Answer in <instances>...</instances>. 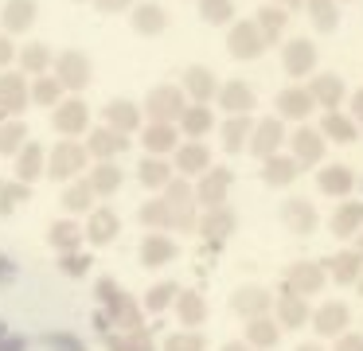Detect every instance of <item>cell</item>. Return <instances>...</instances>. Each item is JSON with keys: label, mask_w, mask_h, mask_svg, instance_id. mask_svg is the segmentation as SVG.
<instances>
[{"label": "cell", "mask_w": 363, "mask_h": 351, "mask_svg": "<svg viewBox=\"0 0 363 351\" xmlns=\"http://www.w3.org/2000/svg\"><path fill=\"white\" fill-rule=\"evenodd\" d=\"M289 145H293V160H297V168H301V164H320V156H324V137H320L316 129L301 125V129L289 137Z\"/></svg>", "instance_id": "cell-13"}, {"label": "cell", "mask_w": 363, "mask_h": 351, "mask_svg": "<svg viewBox=\"0 0 363 351\" xmlns=\"http://www.w3.org/2000/svg\"><path fill=\"white\" fill-rule=\"evenodd\" d=\"M94 4H98V12H125L133 0H94Z\"/></svg>", "instance_id": "cell-47"}, {"label": "cell", "mask_w": 363, "mask_h": 351, "mask_svg": "<svg viewBox=\"0 0 363 351\" xmlns=\"http://www.w3.org/2000/svg\"><path fill=\"white\" fill-rule=\"evenodd\" d=\"M82 168H86V148L74 145V140H59L55 152H51V160H48V176L71 184V179L79 176Z\"/></svg>", "instance_id": "cell-3"}, {"label": "cell", "mask_w": 363, "mask_h": 351, "mask_svg": "<svg viewBox=\"0 0 363 351\" xmlns=\"http://www.w3.org/2000/svg\"><path fill=\"white\" fill-rule=\"evenodd\" d=\"M141 145L149 148V156H164L172 148H180V133H176V125H149L141 133Z\"/></svg>", "instance_id": "cell-20"}, {"label": "cell", "mask_w": 363, "mask_h": 351, "mask_svg": "<svg viewBox=\"0 0 363 351\" xmlns=\"http://www.w3.org/2000/svg\"><path fill=\"white\" fill-rule=\"evenodd\" d=\"M215 98H219V106L227 109L230 117H250V109L258 106L254 90L242 82V78H230L227 86H215Z\"/></svg>", "instance_id": "cell-7"}, {"label": "cell", "mask_w": 363, "mask_h": 351, "mask_svg": "<svg viewBox=\"0 0 363 351\" xmlns=\"http://www.w3.org/2000/svg\"><path fill=\"white\" fill-rule=\"evenodd\" d=\"M28 98H32L35 106H59V101H63V86H59L51 74H40V78H35V86H32V94H28Z\"/></svg>", "instance_id": "cell-36"}, {"label": "cell", "mask_w": 363, "mask_h": 351, "mask_svg": "<svg viewBox=\"0 0 363 351\" xmlns=\"http://www.w3.org/2000/svg\"><path fill=\"white\" fill-rule=\"evenodd\" d=\"M320 137H332V140H340V145H347V140H355L359 133H355V121L352 117H344L336 109V113H324V121H320Z\"/></svg>", "instance_id": "cell-28"}, {"label": "cell", "mask_w": 363, "mask_h": 351, "mask_svg": "<svg viewBox=\"0 0 363 351\" xmlns=\"http://www.w3.org/2000/svg\"><path fill=\"white\" fill-rule=\"evenodd\" d=\"M188 98H196V106H207L215 98V74L207 67H188L184 70V86H180Z\"/></svg>", "instance_id": "cell-16"}, {"label": "cell", "mask_w": 363, "mask_h": 351, "mask_svg": "<svg viewBox=\"0 0 363 351\" xmlns=\"http://www.w3.org/2000/svg\"><path fill=\"white\" fill-rule=\"evenodd\" d=\"M51 242H55V246H74V242H79V226L74 223H55L51 226Z\"/></svg>", "instance_id": "cell-44"}, {"label": "cell", "mask_w": 363, "mask_h": 351, "mask_svg": "<svg viewBox=\"0 0 363 351\" xmlns=\"http://www.w3.org/2000/svg\"><path fill=\"white\" fill-rule=\"evenodd\" d=\"M250 129H254L250 117H227V121H223V148H227V152H238V148L246 145V137H250Z\"/></svg>", "instance_id": "cell-32"}, {"label": "cell", "mask_w": 363, "mask_h": 351, "mask_svg": "<svg viewBox=\"0 0 363 351\" xmlns=\"http://www.w3.org/2000/svg\"><path fill=\"white\" fill-rule=\"evenodd\" d=\"M297 160L293 156H281V152H274L266 160V168H262V179H266L269 187H289L293 179H297Z\"/></svg>", "instance_id": "cell-21"}, {"label": "cell", "mask_w": 363, "mask_h": 351, "mask_svg": "<svg viewBox=\"0 0 363 351\" xmlns=\"http://www.w3.org/2000/svg\"><path fill=\"white\" fill-rule=\"evenodd\" d=\"M285 20H289V12H285V8H277V4H266V8H258V16H254V23H258V31H262V39H266V47L281 39V31H285Z\"/></svg>", "instance_id": "cell-24"}, {"label": "cell", "mask_w": 363, "mask_h": 351, "mask_svg": "<svg viewBox=\"0 0 363 351\" xmlns=\"http://www.w3.org/2000/svg\"><path fill=\"white\" fill-rule=\"evenodd\" d=\"M281 218L289 223V230H297V234H308V230L316 226V211H313V203L301 199V195H297V199H289V203L281 207Z\"/></svg>", "instance_id": "cell-25"}, {"label": "cell", "mask_w": 363, "mask_h": 351, "mask_svg": "<svg viewBox=\"0 0 363 351\" xmlns=\"http://www.w3.org/2000/svg\"><path fill=\"white\" fill-rule=\"evenodd\" d=\"M184 106H188V101H184V90H180V86H152L149 98H145V113H149L152 125H172V121H180Z\"/></svg>", "instance_id": "cell-1"}, {"label": "cell", "mask_w": 363, "mask_h": 351, "mask_svg": "<svg viewBox=\"0 0 363 351\" xmlns=\"http://www.w3.org/2000/svg\"><path fill=\"white\" fill-rule=\"evenodd\" d=\"M316 184H320V191L324 195H352V184H355V176H352V168L347 164H328V168H320L316 172Z\"/></svg>", "instance_id": "cell-17"}, {"label": "cell", "mask_w": 363, "mask_h": 351, "mask_svg": "<svg viewBox=\"0 0 363 351\" xmlns=\"http://www.w3.org/2000/svg\"><path fill=\"white\" fill-rule=\"evenodd\" d=\"M313 98H308V90H301V86H289V90L277 94V113L281 117H293V121H305L308 113H313Z\"/></svg>", "instance_id": "cell-19"}, {"label": "cell", "mask_w": 363, "mask_h": 351, "mask_svg": "<svg viewBox=\"0 0 363 351\" xmlns=\"http://www.w3.org/2000/svg\"><path fill=\"white\" fill-rule=\"evenodd\" d=\"M355 269H359V257H355V254H340L336 257V273H340V277H355Z\"/></svg>", "instance_id": "cell-45"}, {"label": "cell", "mask_w": 363, "mask_h": 351, "mask_svg": "<svg viewBox=\"0 0 363 351\" xmlns=\"http://www.w3.org/2000/svg\"><path fill=\"white\" fill-rule=\"evenodd\" d=\"M250 152L254 156H262V160H269L274 152H281V145H285V125H281V117H262L258 125L250 129Z\"/></svg>", "instance_id": "cell-4"}, {"label": "cell", "mask_w": 363, "mask_h": 351, "mask_svg": "<svg viewBox=\"0 0 363 351\" xmlns=\"http://www.w3.org/2000/svg\"><path fill=\"white\" fill-rule=\"evenodd\" d=\"M12 55H16L12 39H9V35H0V67H9V62H12Z\"/></svg>", "instance_id": "cell-48"}, {"label": "cell", "mask_w": 363, "mask_h": 351, "mask_svg": "<svg viewBox=\"0 0 363 351\" xmlns=\"http://www.w3.org/2000/svg\"><path fill=\"white\" fill-rule=\"evenodd\" d=\"M168 28V12L160 4H137L133 8V31L141 35H160Z\"/></svg>", "instance_id": "cell-26"}, {"label": "cell", "mask_w": 363, "mask_h": 351, "mask_svg": "<svg viewBox=\"0 0 363 351\" xmlns=\"http://www.w3.org/2000/svg\"><path fill=\"white\" fill-rule=\"evenodd\" d=\"M305 8H308V20H313V28L316 31H332L336 28V0H305Z\"/></svg>", "instance_id": "cell-34"}, {"label": "cell", "mask_w": 363, "mask_h": 351, "mask_svg": "<svg viewBox=\"0 0 363 351\" xmlns=\"http://www.w3.org/2000/svg\"><path fill=\"white\" fill-rule=\"evenodd\" d=\"M363 223V203H344V207L336 211V218H332V230L340 234V238H347L352 230H359Z\"/></svg>", "instance_id": "cell-37"}, {"label": "cell", "mask_w": 363, "mask_h": 351, "mask_svg": "<svg viewBox=\"0 0 363 351\" xmlns=\"http://www.w3.org/2000/svg\"><path fill=\"white\" fill-rule=\"evenodd\" d=\"M113 234H118V215H113V211H94V215H90V238L94 242H110Z\"/></svg>", "instance_id": "cell-39"}, {"label": "cell", "mask_w": 363, "mask_h": 351, "mask_svg": "<svg viewBox=\"0 0 363 351\" xmlns=\"http://www.w3.org/2000/svg\"><path fill=\"white\" fill-rule=\"evenodd\" d=\"M211 125H215V117H211V109H207V106H184V113H180L184 137H203Z\"/></svg>", "instance_id": "cell-30"}, {"label": "cell", "mask_w": 363, "mask_h": 351, "mask_svg": "<svg viewBox=\"0 0 363 351\" xmlns=\"http://www.w3.org/2000/svg\"><path fill=\"white\" fill-rule=\"evenodd\" d=\"M51 59H55V55H51L43 43H28L24 51H20V62H24V74H48Z\"/></svg>", "instance_id": "cell-35"}, {"label": "cell", "mask_w": 363, "mask_h": 351, "mask_svg": "<svg viewBox=\"0 0 363 351\" xmlns=\"http://www.w3.org/2000/svg\"><path fill=\"white\" fill-rule=\"evenodd\" d=\"M172 254H176V246L164 238V234H149V238H145V262H149V265L168 262Z\"/></svg>", "instance_id": "cell-40"}, {"label": "cell", "mask_w": 363, "mask_h": 351, "mask_svg": "<svg viewBox=\"0 0 363 351\" xmlns=\"http://www.w3.org/2000/svg\"><path fill=\"white\" fill-rule=\"evenodd\" d=\"M51 67H55V82L63 86V90H86L90 82V59L82 51H59L55 59H51Z\"/></svg>", "instance_id": "cell-2"}, {"label": "cell", "mask_w": 363, "mask_h": 351, "mask_svg": "<svg viewBox=\"0 0 363 351\" xmlns=\"http://www.w3.org/2000/svg\"><path fill=\"white\" fill-rule=\"evenodd\" d=\"M340 320H344V312H340V308H328V312H324V328H340Z\"/></svg>", "instance_id": "cell-49"}, {"label": "cell", "mask_w": 363, "mask_h": 351, "mask_svg": "<svg viewBox=\"0 0 363 351\" xmlns=\"http://www.w3.org/2000/svg\"><path fill=\"white\" fill-rule=\"evenodd\" d=\"M227 51L235 55V59H258V55L266 51V39H262L258 23L238 20L235 28H230V35H227Z\"/></svg>", "instance_id": "cell-5"}, {"label": "cell", "mask_w": 363, "mask_h": 351, "mask_svg": "<svg viewBox=\"0 0 363 351\" xmlns=\"http://www.w3.org/2000/svg\"><path fill=\"white\" fill-rule=\"evenodd\" d=\"M137 176H141L145 187H164L168 179H172V164H168L164 156H145L141 168H137Z\"/></svg>", "instance_id": "cell-29"}, {"label": "cell", "mask_w": 363, "mask_h": 351, "mask_svg": "<svg viewBox=\"0 0 363 351\" xmlns=\"http://www.w3.org/2000/svg\"><path fill=\"white\" fill-rule=\"evenodd\" d=\"M352 117H359V121H363V90L352 94Z\"/></svg>", "instance_id": "cell-50"}, {"label": "cell", "mask_w": 363, "mask_h": 351, "mask_svg": "<svg viewBox=\"0 0 363 351\" xmlns=\"http://www.w3.org/2000/svg\"><path fill=\"white\" fill-rule=\"evenodd\" d=\"M344 351H359V343H344Z\"/></svg>", "instance_id": "cell-53"}, {"label": "cell", "mask_w": 363, "mask_h": 351, "mask_svg": "<svg viewBox=\"0 0 363 351\" xmlns=\"http://www.w3.org/2000/svg\"><path fill=\"white\" fill-rule=\"evenodd\" d=\"M199 230H203L207 238H223V234L235 230V215H230V211H223V207H215V211H207V218L199 223Z\"/></svg>", "instance_id": "cell-38"}, {"label": "cell", "mask_w": 363, "mask_h": 351, "mask_svg": "<svg viewBox=\"0 0 363 351\" xmlns=\"http://www.w3.org/2000/svg\"><path fill=\"white\" fill-rule=\"evenodd\" d=\"M230 168H207L203 176H199V184H196V199L203 203L207 211H215V207H223V199H227V191H230Z\"/></svg>", "instance_id": "cell-6"}, {"label": "cell", "mask_w": 363, "mask_h": 351, "mask_svg": "<svg viewBox=\"0 0 363 351\" xmlns=\"http://www.w3.org/2000/svg\"><path fill=\"white\" fill-rule=\"evenodd\" d=\"M28 109V82L24 74H0V121H12Z\"/></svg>", "instance_id": "cell-8"}, {"label": "cell", "mask_w": 363, "mask_h": 351, "mask_svg": "<svg viewBox=\"0 0 363 351\" xmlns=\"http://www.w3.org/2000/svg\"><path fill=\"white\" fill-rule=\"evenodd\" d=\"M24 145H28V125L20 121V117H12V121L0 125V152L4 156H16Z\"/></svg>", "instance_id": "cell-31"}, {"label": "cell", "mask_w": 363, "mask_h": 351, "mask_svg": "<svg viewBox=\"0 0 363 351\" xmlns=\"http://www.w3.org/2000/svg\"><path fill=\"white\" fill-rule=\"evenodd\" d=\"M297 4H305V0H277V8H297Z\"/></svg>", "instance_id": "cell-52"}, {"label": "cell", "mask_w": 363, "mask_h": 351, "mask_svg": "<svg viewBox=\"0 0 363 351\" xmlns=\"http://www.w3.org/2000/svg\"><path fill=\"white\" fill-rule=\"evenodd\" d=\"M344 78L340 74H313V86H308V98L313 106H324L328 113H336V106L344 101Z\"/></svg>", "instance_id": "cell-11"}, {"label": "cell", "mask_w": 363, "mask_h": 351, "mask_svg": "<svg viewBox=\"0 0 363 351\" xmlns=\"http://www.w3.org/2000/svg\"><path fill=\"white\" fill-rule=\"evenodd\" d=\"M63 269H74V273H79V269H82V257H67Z\"/></svg>", "instance_id": "cell-51"}, {"label": "cell", "mask_w": 363, "mask_h": 351, "mask_svg": "<svg viewBox=\"0 0 363 351\" xmlns=\"http://www.w3.org/2000/svg\"><path fill=\"white\" fill-rule=\"evenodd\" d=\"M293 281H297V285H316V281H320V273L313 269V265H297V269H293Z\"/></svg>", "instance_id": "cell-46"}, {"label": "cell", "mask_w": 363, "mask_h": 351, "mask_svg": "<svg viewBox=\"0 0 363 351\" xmlns=\"http://www.w3.org/2000/svg\"><path fill=\"white\" fill-rule=\"evenodd\" d=\"M281 62H285V70L289 74H313V67H316V47L308 43V39H289V43L281 47Z\"/></svg>", "instance_id": "cell-12"}, {"label": "cell", "mask_w": 363, "mask_h": 351, "mask_svg": "<svg viewBox=\"0 0 363 351\" xmlns=\"http://www.w3.org/2000/svg\"><path fill=\"white\" fill-rule=\"evenodd\" d=\"M51 121H55V129L63 133V137H79V133L86 129V121H90V109H86V101H79V98L59 101Z\"/></svg>", "instance_id": "cell-10"}, {"label": "cell", "mask_w": 363, "mask_h": 351, "mask_svg": "<svg viewBox=\"0 0 363 351\" xmlns=\"http://www.w3.org/2000/svg\"><path fill=\"white\" fill-rule=\"evenodd\" d=\"M90 199H94V191L86 187V179H71V184L63 187V195H59V203H63V211H71V215H79V211L90 207Z\"/></svg>", "instance_id": "cell-33"}, {"label": "cell", "mask_w": 363, "mask_h": 351, "mask_svg": "<svg viewBox=\"0 0 363 351\" xmlns=\"http://www.w3.org/2000/svg\"><path fill=\"white\" fill-rule=\"evenodd\" d=\"M125 148H129V137H121L113 129H94L86 140V156H98V160H110V156L125 152Z\"/></svg>", "instance_id": "cell-18"}, {"label": "cell", "mask_w": 363, "mask_h": 351, "mask_svg": "<svg viewBox=\"0 0 363 351\" xmlns=\"http://www.w3.org/2000/svg\"><path fill=\"white\" fill-rule=\"evenodd\" d=\"M141 218H145L149 226H168V223H172V211H168L164 199H149V203L141 207Z\"/></svg>", "instance_id": "cell-42"}, {"label": "cell", "mask_w": 363, "mask_h": 351, "mask_svg": "<svg viewBox=\"0 0 363 351\" xmlns=\"http://www.w3.org/2000/svg\"><path fill=\"white\" fill-rule=\"evenodd\" d=\"M35 16H40V4H35V0H4V8H0V23H4L9 35L28 31L35 23Z\"/></svg>", "instance_id": "cell-9"}, {"label": "cell", "mask_w": 363, "mask_h": 351, "mask_svg": "<svg viewBox=\"0 0 363 351\" xmlns=\"http://www.w3.org/2000/svg\"><path fill=\"white\" fill-rule=\"evenodd\" d=\"M43 164H48V156H43V148L28 140V145L16 152V179H20V184H32V179H40Z\"/></svg>", "instance_id": "cell-23"}, {"label": "cell", "mask_w": 363, "mask_h": 351, "mask_svg": "<svg viewBox=\"0 0 363 351\" xmlns=\"http://www.w3.org/2000/svg\"><path fill=\"white\" fill-rule=\"evenodd\" d=\"M16 199H28V184H0V211H9Z\"/></svg>", "instance_id": "cell-43"}, {"label": "cell", "mask_w": 363, "mask_h": 351, "mask_svg": "<svg viewBox=\"0 0 363 351\" xmlns=\"http://www.w3.org/2000/svg\"><path fill=\"white\" fill-rule=\"evenodd\" d=\"M86 187L94 195H113L121 187V168L110 164V160H98L94 168H90V176H86Z\"/></svg>", "instance_id": "cell-22"}, {"label": "cell", "mask_w": 363, "mask_h": 351, "mask_svg": "<svg viewBox=\"0 0 363 351\" xmlns=\"http://www.w3.org/2000/svg\"><path fill=\"white\" fill-rule=\"evenodd\" d=\"M160 191H164V203H168V211H172V218H176V215H191V203H196V195H191V184H188L184 176H180V179H168Z\"/></svg>", "instance_id": "cell-27"}, {"label": "cell", "mask_w": 363, "mask_h": 351, "mask_svg": "<svg viewBox=\"0 0 363 351\" xmlns=\"http://www.w3.org/2000/svg\"><path fill=\"white\" fill-rule=\"evenodd\" d=\"M207 168H211V152H207V145L188 140V145L176 148V172H180L184 179H188V176H203Z\"/></svg>", "instance_id": "cell-14"}, {"label": "cell", "mask_w": 363, "mask_h": 351, "mask_svg": "<svg viewBox=\"0 0 363 351\" xmlns=\"http://www.w3.org/2000/svg\"><path fill=\"white\" fill-rule=\"evenodd\" d=\"M106 129H113V133H121V137H125V133H137L141 129V109L133 106V101H125V98H113L110 106H106Z\"/></svg>", "instance_id": "cell-15"}, {"label": "cell", "mask_w": 363, "mask_h": 351, "mask_svg": "<svg viewBox=\"0 0 363 351\" xmlns=\"http://www.w3.org/2000/svg\"><path fill=\"white\" fill-rule=\"evenodd\" d=\"M199 16L207 23H227L235 16V0H199Z\"/></svg>", "instance_id": "cell-41"}]
</instances>
